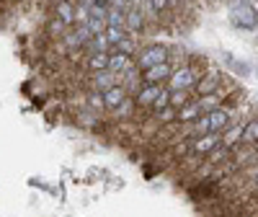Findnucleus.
Masks as SVG:
<instances>
[{
  "label": "nucleus",
  "instance_id": "9d476101",
  "mask_svg": "<svg viewBox=\"0 0 258 217\" xmlns=\"http://www.w3.org/2000/svg\"><path fill=\"white\" fill-rule=\"evenodd\" d=\"M85 26L91 29V34H103L106 31V8L91 6L88 8V18H85Z\"/></svg>",
  "mask_w": 258,
  "mask_h": 217
},
{
  "label": "nucleus",
  "instance_id": "2eb2a0df",
  "mask_svg": "<svg viewBox=\"0 0 258 217\" xmlns=\"http://www.w3.org/2000/svg\"><path fill=\"white\" fill-rule=\"evenodd\" d=\"M83 52L85 55H98V52H109V41H106L103 34H93L88 41L83 44Z\"/></svg>",
  "mask_w": 258,
  "mask_h": 217
},
{
  "label": "nucleus",
  "instance_id": "ddd939ff",
  "mask_svg": "<svg viewBox=\"0 0 258 217\" xmlns=\"http://www.w3.org/2000/svg\"><path fill=\"white\" fill-rule=\"evenodd\" d=\"M54 16L62 18L68 26H75V3L73 0H59V3L54 6Z\"/></svg>",
  "mask_w": 258,
  "mask_h": 217
},
{
  "label": "nucleus",
  "instance_id": "0eeeda50",
  "mask_svg": "<svg viewBox=\"0 0 258 217\" xmlns=\"http://www.w3.org/2000/svg\"><path fill=\"white\" fill-rule=\"evenodd\" d=\"M222 73L220 70H209L207 75H202L199 80H197V91H199V96H207V93H217L220 88H222Z\"/></svg>",
  "mask_w": 258,
  "mask_h": 217
},
{
  "label": "nucleus",
  "instance_id": "6ab92c4d",
  "mask_svg": "<svg viewBox=\"0 0 258 217\" xmlns=\"http://www.w3.org/2000/svg\"><path fill=\"white\" fill-rule=\"evenodd\" d=\"M153 117H155V124L158 127H165V124H173L176 122V117H178V112L173 106H163V108H158V112H153Z\"/></svg>",
  "mask_w": 258,
  "mask_h": 217
},
{
  "label": "nucleus",
  "instance_id": "393cba45",
  "mask_svg": "<svg viewBox=\"0 0 258 217\" xmlns=\"http://www.w3.org/2000/svg\"><path fill=\"white\" fill-rule=\"evenodd\" d=\"M188 101H191V98H188V91H170V98H168V103L173 106L176 112H178L183 103H188Z\"/></svg>",
  "mask_w": 258,
  "mask_h": 217
},
{
  "label": "nucleus",
  "instance_id": "f8f14e48",
  "mask_svg": "<svg viewBox=\"0 0 258 217\" xmlns=\"http://www.w3.org/2000/svg\"><path fill=\"white\" fill-rule=\"evenodd\" d=\"M126 96H129V93H126V91L121 88V85L116 83V85H111L109 91H103V106L109 108V112H114V108H116V106H119V103H121Z\"/></svg>",
  "mask_w": 258,
  "mask_h": 217
},
{
  "label": "nucleus",
  "instance_id": "6e6552de",
  "mask_svg": "<svg viewBox=\"0 0 258 217\" xmlns=\"http://www.w3.org/2000/svg\"><path fill=\"white\" fill-rule=\"evenodd\" d=\"M230 112L227 108H222V106H217V108H212V112H207V119H209V132H214V135H220V132H225V129L230 127Z\"/></svg>",
  "mask_w": 258,
  "mask_h": 217
},
{
  "label": "nucleus",
  "instance_id": "a211bd4d",
  "mask_svg": "<svg viewBox=\"0 0 258 217\" xmlns=\"http://www.w3.org/2000/svg\"><path fill=\"white\" fill-rule=\"evenodd\" d=\"M240 135H243V124H232V127H227L225 132H222V140L220 142L230 150V147H235V145L240 142Z\"/></svg>",
  "mask_w": 258,
  "mask_h": 217
},
{
  "label": "nucleus",
  "instance_id": "a878e982",
  "mask_svg": "<svg viewBox=\"0 0 258 217\" xmlns=\"http://www.w3.org/2000/svg\"><path fill=\"white\" fill-rule=\"evenodd\" d=\"M85 101H88V108H91V112H98V114H101L103 108H106V106H103V93H98V91H91Z\"/></svg>",
  "mask_w": 258,
  "mask_h": 217
},
{
  "label": "nucleus",
  "instance_id": "dca6fc26",
  "mask_svg": "<svg viewBox=\"0 0 258 217\" xmlns=\"http://www.w3.org/2000/svg\"><path fill=\"white\" fill-rule=\"evenodd\" d=\"M129 62H132V57H129V55H121V52H111L109 49V65H106V70H111L114 75H121V70L126 68Z\"/></svg>",
  "mask_w": 258,
  "mask_h": 217
},
{
  "label": "nucleus",
  "instance_id": "5701e85b",
  "mask_svg": "<svg viewBox=\"0 0 258 217\" xmlns=\"http://www.w3.org/2000/svg\"><path fill=\"white\" fill-rule=\"evenodd\" d=\"M68 29H70V26L64 24L62 18H57V16H52L49 24H47V34H49V36H57V39H62V34L68 31Z\"/></svg>",
  "mask_w": 258,
  "mask_h": 217
},
{
  "label": "nucleus",
  "instance_id": "1a4fd4ad",
  "mask_svg": "<svg viewBox=\"0 0 258 217\" xmlns=\"http://www.w3.org/2000/svg\"><path fill=\"white\" fill-rule=\"evenodd\" d=\"M116 83H119V75H114L111 70H96V73H91V91L103 93V91H109L111 85H116Z\"/></svg>",
  "mask_w": 258,
  "mask_h": 217
},
{
  "label": "nucleus",
  "instance_id": "c85d7f7f",
  "mask_svg": "<svg viewBox=\"0 0 258 217\" xmlns=\"http://www.w3.org/2000/svg\"><path fill=\"white\" fill-rule=\"evenodd\" d=\"M147 8L153 11L155 16H160V13L168 8V0H147Z\"/></svg>",
  "mask_w": 258,
  "mask_h": 217
},
{
  "label": "nucleus",
  "instance_id": "f3484780",
  "mask_svg": "<svg viewBox=\"0 0 258 217\" xmlns=\"http://www.w3.org/2000/svg\"><path fill=\"white\" fill-rule=\"evenodd\" d=\"M109 65V52H98V55H85V68L88 73H96V70H106Z\"/></svg>",
  "mask_w": 258,
  "mask_h": 217
},
{
  "label": "nucleus",
  "instance_id": "7ed1b4c3",
  "mask_svg": "<svg viewBox=\"0 0 258 217\" xmlns=\"http://www.w3.org/2000/svg\"><path fill=\"white\" fill-rule=\"evenodd\" d=\"M168 52H170V47H165V44H147V47L137 49V55L132 60H135V65H137L140 73H142L147 68H153V65H158V62H165L170 57Z\"/></svg>",
  "mask_w": 258,
  "mask_h": 217
},
{
  "label": "nucleus",
  "instance_id": "bb28decb",
  "mask_svg": "<svg viewBox=\"0 0 258 217\" xmlns=\"http://www.w3.org/2000/svg\"><path fill=\"white\" fill-rule=\"evenodd\" d=\"M132 108H135V98H132V96H126V98L114 108V112H116V117H119V119H126L129 114H132Z\"/></svg>",
  "mask_w": 258,
  "mask_h": 217
},
{
  "label": "nucleus",
  "instance_id": "4468645a",
  "mask_svg": "<svg viewBox=\"0 0 258 217\" xmlns=\"http://www.w3.org/2000/svg\"><path fill=\"white\" fill-rule=\"evenodd\" d=\"M197 117H202V108H199V103H197V101H188V103H183V106L178 108V117H176V122H178V124H191Z\"/></svg>",
  "mask_w": 258,
  "mask_h": 217
},
{
  "label": "nucleus",
  "instance_id": "2f4dec72",
  "mask_svg": "<svg viewBox=\"0 0 258 217\" xmlns=\"http://www.w3.org/2000/svg\"><path fill=\"white\" fill-rule=\"evenodd\" d=\"M255 145H258V142H255Z\"/></svg>",
  "mask_w": 258,
  "mask_h": 217
},
{
  "label": "nucleus",
  "instance_id": "aec40b11",
  "mask_svg": "<svg viewBox=\"0 0 258 217\" xmlns=\"http://www.w3.org/2000/svg\"><path fill=\"white\" fill-rule=\"evenodd\" d=\"M111 52H121V55H129V57H135L137 55V41H135V36H124V39H119L114 47H109Z\"/></svg>",
  "mask_w": 258,
  "mask_h": 217
},
{
  "label": "nucleus",
  "instance_id": "412c9836",
  "mask_svg": "<svg viewBox=\"0 0 258 217\" xmlns=\"http://www.w3.org/2000/svg\"><path fill=\"white\" fill-rule=\"evenodd\" d=\"M243 145H255L258 142V119H248L243 124V135H240Z\"/></svg>",
  "mask_w": 258,
  "mask_h": 217
},
{
  "label": "nucleus",
  "instance_id": "423d86ee",
  "mask_svg": "<svg viewBox=\"0 0 258 217\" xmlns=\"http://www.w3.org/2000/svg\"><path fill=\"white\" fill-rule=\"evenodd\" d=\"M170 70H173V65L165 60V62H158V65H153V68L142 70L140 75H142V83H150V85H165Z\"/></svg>",
  "mask_w": 258,
  "mask_h": 217
},
{
  "label": "nucleus",
  "instance_id": "cd10ccee",
  "mask_svg": "<svg viewBox=\"0 0 258 217\" xmlns=\"http://www.w3.org/2000/svg\"><path fill=\"white\" fill-rule=\"evenodd\" d=\"M168 98H170V91H168V85H163L160 93H158V98L153 101V106H150V112H158V108L168 106Z\"/></svg>",
  "mask_w": 258,
  "mask_h": 217
},
{
  "label": "nucleus",
  "instance_id": "f03ea898",
  "mask_svg": "<svg viewBox=\"0 0 258 217\" xmlns=\"http://www.w3.org/2000/svg\"><path fill=\"white\" fill-rule=\"evenodd\" d=\"M230 21H232V26L253 31V29H258V8L253 3H248V0H238L230 8Z\"/></svg>",
  "mask_w": 258,
  "mask_h": 217
},
{
  "label": "nucleus",
  "instance_id": "b1692460",
  "mask_svg": "<svg viewBox=\"0 0 258 217\" xmlns=\"http://www.w3.org/2000/svg\"><path fill=\"white\" fill-rule=\"evenodd\" d=\"M103 36H106V41H109V47H114L119 39H124V36H126V31H124V29H119V26H106Z\"/></svg>",
  "mask_w": 258,
  "mask_h": 217
},
{
  "label": "nucleus",
  "instance_id": "4be33fe9",
  "mask_svg": "<svg viewBox=\"0 0 258 217\" xmlns=\"http://www.w3.org/2000/svg\"><path fill=\"white\" fill-rule=\"evenodd\" d=\"M197 103H199V108H202V114H207V112H212V108H217V106H222L220 91H217V93H207V96L197 98Z\"/></svg>",
  "mask_w": 258,
  "mask_h": 217
},
{
  "label": "nucleus",
  "instance_id": "c756f323",
  "mask_svg": "<svg viewBox=\"0 0 258 217\" xmlns=\"http://www.w3.org/2000/svg\"><path fill=\"white\" fill-rule=\"evenodd\" d=\"M96 3V0H78V6H83V8H91Z\"/></svg>",
  "mask_w": 258,
  "mask_h": 217
},
{
  "label": "nucleus",
  "instance_id": "f257e3e1",
  "mask_svg": "<svg viewBox=\"0 0 258 217\" xmlns=\"http://www.w3.org/2000/svg\"><path fill=\"white\" fill-rule=\"evenodd\" d=\"M199 78H202V70L197 68V65L186 62V65H181V68L170 70L165 85H168V91H188V88H194V85H197Z\"/></svg>",
  "mask_w": 258,
  "mask_h": 217
},
{
  "label": "nucleus",
  "instance_id": "39448f33",
  "mask_svg": "<svg viewBox=\"0 0 258 217\" xmlns=\"http://www.w3.org/2000/svg\"><path fill=\"white\" fill-rule=\"evenodd\" d=\"M142 29H145L142 6H126V11H124V31L129 36H137V34H142Z\"/></svg>",
  "mask_w": 258,
  "mask_h": 217
},
{
  "label": "nucleus",
  "instance_id": "7c9ffc66",
  "mask_svg": "<svg viewBox=\"0 0 258 217\" xmlns=\"http://www.w3.org/2000/svg\"><path fill=\"white\" fill-rule=\"evenodd\" d=\"M255 197H258V194H255Z\"/></svg>",
  "mask_w": 258,
  "mask_h": 217
},
{
  "label": "nucleus",
  "instance_id": "20e7f679",
  "mask_svg": "<svg viewBox=\"0 0 258 217\" xmlns=\"http://www.w3.org/2000/svg\"><path fill=\"white\" fill-rule=\"evenodd\" d=\"M93 34H91V29L85 26V24H78L75 29H68L62 34V44H64V49L68 52H80L83 49V44L88 41Z\"/></svg>",
  "mask_w": 258,
  "mask_h": 217
},
{
  "label": "nucleus",
  "instance_id": "9b49d317",
  "mask_svg": "<svg viewBox=\"0 0 258 217\" xmlns=\"http://www.w3.org/2000/svg\"><path fill=\"white\" fill-rule=\"evenodd\" d=\"M214 145H220V137L209 132V135H202V137H191V153L194 155H207Z\"/></svg>",
  "mask_w": 258,
  "mask_h": 217
}]
</instances>
